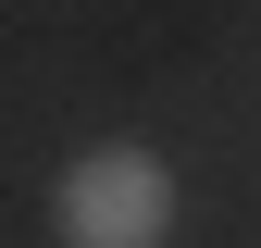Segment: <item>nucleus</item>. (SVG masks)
<instances>
[{
    "label": "nucleus",
    "mask_w": 261,
    "mask_h": 248,
    "mask_svg": "<svg viewBox=\"0 0 261 248\" xmlns=\"http://www.w3.org/2000/svg\"><path fill=\"white\" fill-rule=\"evenodd\" d=\"M50 236L62 248H162L174 236V162L137 137H112V149H75L50 186Z\"/></svg>",
    "instance_id": "obj_1"
}]
</instances>
